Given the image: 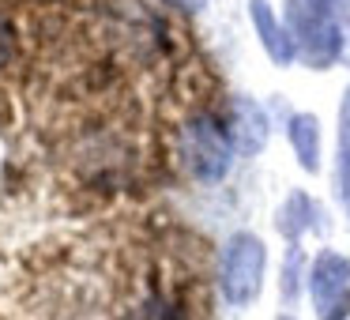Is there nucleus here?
I'll return each mask as SVG.
<instances>
[{"label":"nucleus","instance_id":"nucleus-1","mask_svg":"<svg viewBox=\"0 0 350 320\" xmlns=\"http://www.w3.org/2000/svg\"><path fill=\"white\" fill-rule=\"evenodd\" d=\"M286 31L312 68H327V64L339 61L342 27L335 23V16L324 4H317V0H286Z\"/></svg>","mask_w":350,"mask_h":320},{"label":"nucleus","instance_id":"nucleus-2","mask_svg":"<svg viewBox=\"0 0 350 320\" xmlns=\"http://www.w3.org/2000/svg\"><path fill=\"white\" fill-rule=\"evenodd\" d=\"M267 252L256 234H234L222 245V294L230 305H249L264 286Z\"/></svg>","mask_w":350,"mask_h":320},{"label":"nucleus","instance_id":"nucleus-3","mask_svg":"<svg viewBox=\"0 0 350 320\" xmlns=\"http://www.w3.org/2000/svg\"><path fill=\"white\" fill-rule=\"evenodd\" d=\"M181 151L185 162H189L192 177L200 181H222L230 170V136L211 121V117H192L185 124V136H181Z\"/></svg>","mask_w":350,"mask_h":320},{"label":"nucleus","instance_id":"nucleus-4","mask_svg":"<svg viewBox=\"0 0 350 320\" xmlns=\"http://www.w3.org/2000/svg\"><path fill=\"white\" fill-rule=\"evenodd\" d=\"M309 286H312V305H317L320 317H332V309L342 302L350 286V260L339 256V252H320L312 260V275H309Z\"/></svg>","mask_w":350,"mask_h":320},{"label":"nucleus","instance_id":"nucleus-5","mask_svg":"<svg viewBox=\"0 0 350 320\" xmlns=\"http://www.w3.org/2000/svg\"><path fill=\"white\" fill-rule=\"evenodd\" d=\"M230 144L241 155H256L267 144V114L252 98H234V109H230Z\"/></svg>","mask_w":350,"mask_h":320},{"label":"nucleus","instance_id":"nucleus-6","mask_svg":"<svg viewBox=\"0 0 350 320\" xmlns=\"http://www.w3.org/2000/svg\"><path fill=\"white\" fill-rule=\"evenodd\" d=\"M249 16H252V27H256L260 42H264L267 57H271L275 64H290L297 57V46L294 38H290V31L275 19L271 4L267 0H249Z\"/></svg>","mask_w":350,"mask_h":320},{"label":"nucleus","instance_id":"nucleus-7","mask_svg":"<svg viewBox=\"0 0 350 320\" xmlns=\"http://www.w3.org/2000/svg\"><path fill=\"white\" fill-rule=\"evenodd\" d=\"M290 132V147H294L297 162H301L305 170H317L320 166V124L312 114H294L286 124Z\"/></svg>","mask_w":350,"mask_h":320},{"label":"nucleus","instance_id":"nucleus-8","mask_svg":"<svg viewBox=\"0 0 350 320\" xmlns=\"http://www.w3.org/2000/svg\"><path fill=\"white\" fill-rule=\"evenodd\" d=\"M339 196L350 207V87L339 109Z\"/></svg>","mask_w":350,"mask_h":320},{"label":"nucleus","instance_id":"nucleus-9","mask_svg":"<svg viewBox=\"0 0 350 320\" xmlns=\"http://www.w3.org/2000/svg\"><path fill=\"white\" fill-rule=\"evenodd\" d=\"M309 222H312V200L305 196V192H294V196L286 200V215H282L279 226L286 230L290 237H297L305 226H309Z\"/></svg>","mask_w":350,"mask_h":320},{"label":"nucleus","instance_id":"nucleus-10","mask_svg":"<svg viewBox=\"0 0 350 320\" xmlns=\"http://www.w3.org/2000/svg\"><path fill=\"white\" fill-rule=\"evenodd\" d=\"M16 57V27L0 16V64H8Z\"/></svg>","mask_w":350,"mask_h":320},{"label":"nucleus","instance_id":"nucleus-11","mask_svg":"<svg viewBox=\"0 0 350 320\" xmlns=\"http://www.w3.org/2000/svg\"><path fill=\"white\" fill-rule=\"evenodd\" d=\"M317 4H324L332 16H339V12H350V0H317Z\"/></svg>","mask_w":350,"mask_h":320},{"label":"nucleus","instance_id":"nucleus-12","mask_svg":"<svg viewBox=\"0 0 350 320\" xmlns=\"http://www.w3.org/2000/svg\"><path fill=\"white\" fill-rule=\"evenodd\" d=\"M339 57H342V61L350 64V23L342 27V46H339Z\"/></svg>","mask_w":350,"mask_h":320},{"label":"nucleus","instance_id":"nucleus-13","mask_svg":"<svg viewBox=\"0 0 350 320\" xmlns=\"http://www.w3.org/2000/svg\"><path fill=\"white\" fill-rule=\"evenodd\" d=\"M181 4H185V8H204L207 0H181Z\"/></svg>","mask_w":350,"mask_h":320}]
</instances>
